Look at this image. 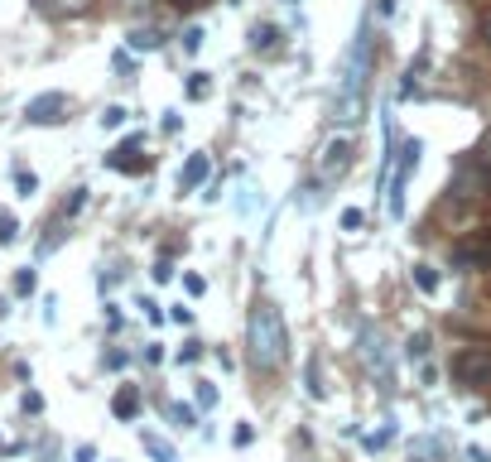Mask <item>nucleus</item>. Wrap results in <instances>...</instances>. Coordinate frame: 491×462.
<instances>
[{
	"mask_svg": "<svg viewBox=\"0 0 491 462\" xmlns=\"http://www.w3.org/2000/svg\"><path fill=\"white\" fill-rule=\"evenodd\" d=\"M246 352H250V366L260 376H274L289 361V332H284V318L270 299H255L246 313Z\"/></svg>",
	"mask_w": 491,
	"mask_h": 462,
	"instance_id": "f257e3e1",
	"label": "nucleus"
},
{
	"mask_svg": "<svg viewBox=\"0 0 491 462\" xmlns=\"http://www.w3.org/2000/svg\"><path fill=\"white\" fill-rule=\"evenodd\" d=\"M366 78H371V44H366V34H356L347 58H342V73H337V92L332 97H366Z\"/></svg>",
	"mask_w": 491,
	"mask_h": 462,
	"instance_id": "f03ea898",
	"label": "nucleus"
},
{
	"mask_svg": "<svg viewBox=\"0 0 491 462\" xmlns=\"http://www.w3.org/2000/svg\"><path fill=\"white\" fill-rule=\"evenodd\" d=\"M419 154H424V145L419 140H405L400 145V169H395V183H390V217H405V188H409V174L419 169Z\"/></svg>",
	"mask_w": 491,
	"mask_h": 462,
	"instance_id": "7ed1b4c3",
	"label": "nucleus"
},
{
	"mask_svg": "<svg viewBox=\"0 0 491 462\" xmlns=\"http://www.w3.org/2000/svg\"><path fill=\"white\" fill-rule=\"evenodd\" d=\"M453 381L487 385L491 381V352H487V347H463V352L453 356Z\"/></svg>",
	"mask_w": 491,
	"mask_h": 462,
	"instance_id": "20e7f679",
	"label": "nucleus"
},
{
	"mask_svg": "<svg viewBox=\"0 0 491 462\" xmlns=\"http://www.w3.org/2000/svg\"><path fill=\"white\" fill-rule=\"evenodd\" d=\"M453 265H458V270H482V265H491V236H463V241L453 245Z\"/></svg>",
	"mask_w": 491,
	"mask_h": 462,
	"instance_id": "39448f33",
	"label": "nucleus"
},
{
	"mask_svg": "<svg viewBox=\"0 0 491 462\" xmlns=\"http://www.w3.org/2000/svg\"><path fill=\"white\" fill-rule=\"evenodd\" d=\"M63 111H68V97H63V92H44V97H34V102L25 107V121L54 126V121H63Z\"/></svg>",
	"mask_w": 491,
	"mask_h": 462,
	"instance_id": "423d86ee",
	"label": "nucleus"
},
{
	"mask_svg": "<svg viewBox=\"0 0 491 462\" xmlns=\"http://www.w3.org/2000/svg\"><path fill=\"white\" fill-rule=\"evenodd\" d=\"M207 174H212V159H207V150H198V154H188V164L178 169V188H183V193L202 188V183H207Z\"/></svg>",
	"mask_w": 491,
	"mask_h": 462,
	"instance_id": "0eeeda50",
	"label": "nucleus"
},
{
	"mask_svg": "<svg viewBox=\"0 0 491 462\" xmlns=\"http://www.w3.org/2000/svg\"><path fill=\"white\" fill-rule=\"evenodd\" d=\"M332 121L337 126H361L366 121V97H332Z\"/></svg>",
	"mask_w": 491,
	"mask_h": 462,
	"instance_id": "6e6552de",
	"label": "nucleus"
},
{
	"mask_svg": "<svg viewBox=\"0 0 491 462\" xmlns=\"http://www.w3.org/2000/svg\"><path fill=\"white\" fill-rule=\"evenodd\" d=\"M347 164H352V145H347V140H327L318 169H323V174H342Z\"/></svg>",
	"mask_w": 491,
	"mask_h": 462,
	"instance_id": "1a4fd4ad",
	"label": "nucleus"
},
{
	"mask_svg": "<svg viewBox=\"0 0 491 462\" xmlns=\"http://www.w3.org/2000/svg\"><path fill=\"white\" fill-rule=\"evenodd\" d=\"M140 145H145V135H131L121 150H111V154H107V164H111V169H121V174H135V169H140V159H135Z\"/></svg>",
	"mask_w": 491,
	"mask_h": 462,
	"instance_id": "9d476101",
	"label": "nucleus"
},
{
	"mask_svg": "<svg viewBox=\"0 0 491 462\" xmlns=\"http://www.w3.org/2000/svg\"><path fill=\"white\" fill-rule=\"evenodd\" d=\"M111 414L131 424V419L140 414V385H121V390H116V400H111Z\"/></svg>",
	"mask_w": 491,
	"mask_h": 462,
	"instance_id": "9b49d317",
	"label": "nucleus"
},
{
	"mask_svg": "<svg viewBox=\"0 0 491 462\" xmlns=\"http://www.w3.org/2000/svg\"><path fill=\"white\" fill-rule=\"evenodd\" d=\"M303 390H308V395H313V400H327L323 371H318V352H308V361H303Z\"/></svg>",
	"mask_w": 491,
	"mask_h": 462,
	"instance_id": "f8f14e48",
	"label": "nucleus"
},
{
	"mask_svg": "<svg viewBox=\"0 0 491 462\" xmlns=\"http://www.w3.org/2000/svg\"><path fill=\"white\" fill-rule=\"evenodd\" d=\"M159 44H164L159 29H131V49H135V54H154Z\"/></svg>",
	"mask_w": 491,
	"mask_h": 462,
	"instance_id": "ddd939ff",
	"label": "nucleus"
},
{
	"mask_svg": "<svg viewBox=\"0 0 491 462\" xmlns=\"http://www.w3.org/2000/svg\"><path fill=\"white\" fill-rule=\"evenodd\" d=\"M274 44H279V29H274V25H255V29H250V49L270 54Z\"/></svg>",
	"mask_w": 491,
	"mask_h": 462,
	"instance_id": "4468645a",
	"label": "nucleus"
},
{
	"mask_svg": "<svg viewBox=\"0 0 491 462\" xmlns=\"http://www.w3.org/2000/svg\"><path fill=\"white\" fill-rule=\"evenodd\" d=\"M212 97V82L207 73H188V102H207Z\"/></svg>",
	"mask_w": 491,
	"mask_h": 462,
	"instance_id": "2eb2a0df",
	"label": "nucleus"
},
{
	"mask_svg": "<svg viewBox=\"0 0 491 462\" xmlns=\"http://www.w3.org/2000/svg\"><path fill=\"white\" fill-rule=\"evenodd\" d=\"M169 419H174V429H198V414H193V405H169Z\"/></svg>",
	"mask_w": 491,
	"mask_h": 462,
	"instance_id": "dca6fc26",
	"label": "nucleus"
},
{
	"mask_svg": "<svg viewBox=\"0 0 491 462\" xmlns=\"http://www.w3.org/2000/svg\"><path fill=\"white\" fill-rule=\"evenodd\" d=\"M409 274H414V284H419L424 294H434V289H438V270H434V265H414Z\"/></svg>",
	"mask_w": 491,
	"mask_h": 462,
	"instance_id": "f3484780",
	"label": "nucleus"
},
{
	"mask_svg": "<svg viewBox=\"0 0 491 462\" xmlns=\"http://www.w3.org/2000/svg\"><path fill=\"white\" fill-rule=\"evenodd\" d=\"M405 356L409 361H424V356H429V332H414V337L405 342Z\"/></svg>",
	"mask_w": 491,
	"mask_h": 462,
	"instance_id": "a211bd4d",
	"label": "nucleus"
},
{
	"mask_svg": "<svg viewBox=\"0 0 491 462\" xmlns=\"http://www.w3.org/2000/svg\"><path fill=\"white\" fill-rule=\"evenodd\" d=\"M140 438H145V448H150V453H154L159 462H178V458H174V448H169L164 438H154V434H140Z\"/></svg>",
	"mask_w": 491,
	"mask_h": 462,
	"instance_id": "6ab92c4d",
	"label": "nucleus"
},
{
	"mask_svg": "<svg viewBox=\"0 0 491 462\" xmlns=\"http://www.w3.org/2000/svg\"><path fill=\"white\" fill-rule=\"evenodd\" d=\"M126 116H131L126 107H107V111H102V130H121V126H126Z\"/></svg>",
	"mask_w": 491,
	"mask_h": 462,
	"instance_id": "aec40b11",
	"label": "nucleus"
},
{
	"mask_svg": "<svg viewBox=\"0 0 491 462\" xmlns=\"http://www.w3.org/2000/svg\"><path fill=\"white\" fill-rule=\"evenodd\" d=\"M15 188H20V197H34V188H39V178H34L29 169H15Z\"/></svg>",
	"mask_w": 491,
	"mask_h": 462,
	"instance_id": "412c9836",
	"label": "nucleus"
},
{
	"mask_svg": "<svg viewBox=\"0 0 491 462\" xmlns=\"http://www.w3.org/2000/svg\"><path fill=\"white\" fill-rule=\"evenodd\" d=\"M34 289H39V274H34V270L15 274V294H34Z\"/></svg>",
	"mask_w": 491,
	"mask_h": 462,
	"instance_id": "4be33fe9",
	"label": "nucleus"
},
{
	"mask_svg": "<svg viewBox=\"0 0 491 462\" xmlns=\"http://www.w3.org/2000/svg\"><path fill=\"white\" fill-rule=\"evenodd\" d=\"M342 226H347V231H361V226H366V212H361V207H347V212H342Z\"/></svg>",
	"mask_w": 491,
	"mask_h": 462,
	"instance_id": "5701e85b",
	"label": "nucleus"
},
{
	"mask_svg": "<svg viewBox=\"0 0 491 462\" xmlns=\"http://www.w3.org/2000/svg\"><path fill=\"white\" fill-rule=\"evenodd\" d=\"M198 356H202V342H183V347H178V366H193Z\"/></svg>",
	"mask_w": 491,
	"mask_h": 462,
	"instance_id": "b1692460",
	"label": "nucleus"
},
{
	"mask_svg": "<svg viewBox=\"0 0 491 462\" xmlns=\"http://www.w3.org/2000/svg\"><path fill=\"white\" fill-rule=\"evenodd\" d=\"M198 405H202V409H212V405H217V385L198 381Z\"/></svg>",
	"mask_w": 491,
	"mask_h": 462,
	"instance_id": "393cba45",
	"label": "nucleus"
},
{
	"mask_svg": "<svg viewBox=\"0 0 491 462\" xmlns=\"http://www.w3.org/2000/svg\"><path fill=\"white\" fill-rule=\"evenodd\" d=\"M15 236H20V221H15V217H0V245H10Z\"/></svg>",
	"mask_w": 491,
	"mask_h": 462,
	"instance_id": "a878e982",
	"label": "nucleus"
},
{
	"mask_svg": "<svg viewBox=\"0 0 491 462\" xmlns=\"http://www.w3.org/2000/svg\"><path fill=\"white\" fill-rule=\"evenodd\" d=\"M82 202H87V188H73V197L63 202V212H68V217H78V212H82Z\"/></svg>",
	"mask_w": 491,
	"mask_h": 462,
	"instance_id": "bb28decb",
	"label": "nucleus"
},
{
	"mask_svg": "<svg viewBox=\"0 0 491 462\" xmlns=\"http://www.w3.org/2000/svg\"><path fill=\"white\" fill-rule=\"evenodd\" d=\"M231 443H236V448H250V443H255V429H250V424H236Z\"/></svg>",
	"mask_w": 491,
	"mask_h": 462,
	"instance_id": "cd10ccee",
	"label": "nucleus"
},
{
	"mask_svg": "<svg viewBox=\"0 0 491 462\" xmlns=\"http://www.w3.org/2000/svg\"><path fill=\"white\" fill-rule=\"evenodd\" d=\"M20 405H25V414H39V409H44V395H39V390H25Z\"/></svg>",
	"mask_w": 491,
	"mask_h": 462,
	"instance_id": "c85d7f7f",
	"label": "nucleus"
},
{
	"mask_svg": "<svg viewBox=\"0 0 491 462\" xmlns=\"http://www.w3.org/2000/svg\"><path fill=\"white\" fill-rule=\"evenodd\" d=\"M390 438H395V429H381V434H366V448H371V453H376V448H385V443H390Z\"/></svg>",
	"mask_w": 491,
	"mask_h": 462,
	"instance_id": "c756f323",
	"label": "nucleus"
},
{
	"mask_svg": "<svg viewBox=\"0 0 491 462\" xmlns=\"http://www.w3.org/2000/svg\"><path fill=\"white\" fill-rule=\"evenodd\" d=\"M169 318H174V323H183V327H188V323H193V308H188V303H174V308H169Z\"/></svg>",
	"mask_w": 491,
	"mask_h": 462,
	"instance_id": "7c9ffc66",
	"label": "nucleus"
},
{
	"mask_svg": "<svg viewBox=\"0 0 491 462\" xmlns=\"http://www.w3.org/2000/svg\"><path fill=\"white\" fill-rule=\"evenodd\" d=\"M183 49H188V54L202 49V29H188V34H183Z\"/></svg>",
	"mask_w": 491,
	"mask_h": 462,
	"instance_id": "2f4dec72",
	"label": "nucleus"
},
{
	"mask_svg": "<svg viewBox=\"0 0 491 462\" xmlns=\"http://www.w3.org/2000/svg\"><path fill=\"white\" fill-rule=\"evenodd\" d=\"M178 126H183V116H178V111H164V130H169V135H174V130H178Z\"/></svg>",
	"mask_w": 491,
	"mask_h": 462,
	"instance_id": "473e14b6",
	"label": "nucleus"
},
{
	"mask_svg": "<svg viewBox=\"0 0 491 462\" xmlns=\"http://www.w3.org/2000/svg\"><path fill=\"white\" fill-rule=\"evenodd\" d=\"M140 308H145V318H150V323H159V303H154V299H140Z\"/></svg>",
	"mask_w": 491,
	"mask_h": 462,
	"instance_id": "72a5a7b5",
	"label": "nucleus"
},
{
	"mask_svg": "<svg viewBox=\"0 0 491 462\" xmlns=\"http://www.w3.org/2000/svg\"><path fill=\"white\" fill-rule=\"evenodd\" d=\"M154 279H159V284H164V279H174V265H169V260H159V265H154Z\"/></svg>",
	"mask_w": 491,
	"mask_h": 462,
	"instance_id": "f704fd0d",
	"label": "nucleus"
},
{
	"mask_svg": "<svg viewBox=\"0 0 491 462\" xmlns=\"http://www.w3.org/2000/svg\"><path fill=\"white\" fill-rule=\"evenodd\" d=\"M467 458H472V462H491V453H487V448H477V443H472V448H467Z\"/></svg>",
	"mask_w": 491,
	"mask_h": 462,
	"instance_id": "c9c22d12",
	"label": "nucleus"
},
{
	"mask_svg": "<svg viewBox=\"0 0 491 462\" xmlns=\"http://www.w3.org/2000/svg\"><path fill=\"white\" fill-rule=\"evenodd\" d=\"M78 462H97V448H92V443H82V448H78Z\"/></svg>",
	"mask_w": 491,
	"mask_h": 462,
	"instance_id": "e433bc0d",
	"label": "nucleus"
},
{
	"mask_svg": "<svg viewBox=\"0 0 491 462\" xmlns=\"http://www.w3.org/2000/svg\"><path fill=\"white\" fill-rule=\"evenodd\" d=\"M482 39H487V49H491V10L482 15Z\"/></svg>",
	"mask_w": 491,
	"mask_h": 462,
	"instance_id": "4c0bfd02",
	"label": "nucleus"
},
{
	"mask_svg": "<svg viewBox=\"0 0 491 462\" xmlns=\"http://www.w3.org/2000/svg\"><path fill=\"white\" fill-rule=\"evenodd\" d=\"M63 5H68V10H82V5H87V0H63Z\"/></svg>",
	"mask_w": 491,
	"mask_h": 462,
	"instance_id": "58836bf2",
	"label": "nucleus"
}]
</instances>
